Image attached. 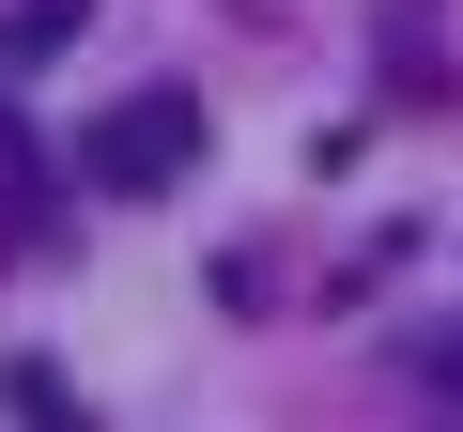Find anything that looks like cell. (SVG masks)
Here are the masks:
<instances>
[{
	"mask_svg": "<svg viewBox=\"0 0 463 432\" xmlns=\"http://www.w3.org/2000/svg\"><path fill=\"white\" fill-rule=\"evenodd\" d=\"M62 170H78L93 201H155V185H185V170H201V93H185V78H155V93L93 108Z\"/></svg>",
	"mask_w": 463,
	"mask_h": 432,
	"instance_id": "1",
	"label": "cell"
},
{
	"mask_svg": "<svg viewBox=\"0 0 463 432\" xmlns=\"http://www.w3.org/2000/svg\"><path fill=\"white\" fill-rule=\"evenodd\" d=\"M78 32H93V0H0V93H16L47 47H78Z\"/></svg>",
	"mask_w": 463,
	"mask_h": 432,
	"instance_id": "2",
	"label": "cell"
},
{
	"mask_svg": "<svg viewBox=\"0 0 463 432\" xmlns=\"http://www.w3.org/2000/svg\"><path fill=\"white\" fill-rule=\"evenodd\" d=\"M0 401H16L32 432H93V401H78V386H62L47 355H16V371H0Z\"/></svg>",
	"mask_w": 463,
	"mask_h": 432,
	"instance_id": "3",
	"label": "cell"
},
{
	"mask_svg": "<svg viewBox=\"0 0 463 432\" xmlns=\"http://www.w3.org/2000/svg\"><path fill=\"white\" fill-rule=\"evenodd\" d=\"M402 371H417V386H432V401H463V309H432V324H417V340H402Z\"/></svg>",
	"mask_w": 463,
	"mask_h": 432,
	"instance_id": "4",
	"label": "cell"
}]
</instances>
